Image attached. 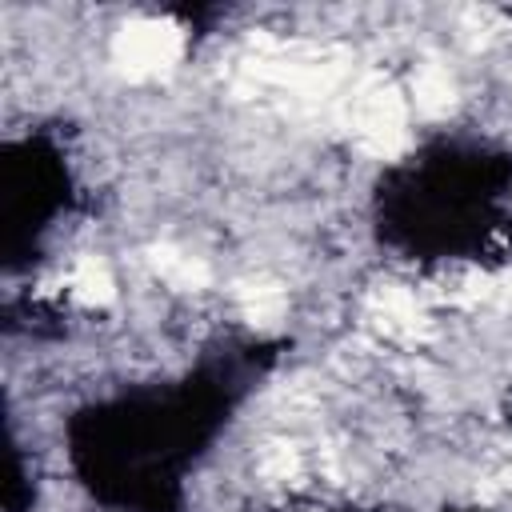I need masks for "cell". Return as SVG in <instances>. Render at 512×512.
Returning <instances> with one entry per match:
<instances>
[{"label": "cell", "mask_w": 512, "mask_h": 512, "mask_svg": "<svg viewBox=\"0 0 512 512\" xmlns=\"http://www.w3.org/2000/svg\"><path fill=\"white\" fill-rule=\"evenodd\" d=\"M356 132L360 144L376 156H392L404 144V104L396 100L392 88H376L356 104Z\"/></svg>", "instance_id": "obj_1"}, {"label": "cell", "mask_w": 512, "mask_h": 512, "mask_svg": "<svg viewBox=\"0 0 512 512\" xmlns=\"http://www.w3.org/2000/svg\"><path fill=\"white\" fill-rule=\"evenodd\" d=\"M176 52H180V36L172 28H164V24H136L116 44V56L132 76L164 72L176 60Z\"/></svg>", "instance_id": "obj_2"}, {"label": "cell", "mask_w": 512, "mask_h": 512, "mask_svg": "<svg viewBox=\"0 0 512 512\" xmlns=\"http://www.w3.org/2000/svg\"><path fill=\"white\" fill-rule=\"evenodd\" d=\"M68 284H72V296H76V300H84V304H108V300L116 296L112 272H108V264H104V260H96V256L76 260V268H72Z\"/></svg>", "instance_id": "obj_3"}, {"label": "cell", "mask_w": 512, "mask_h": 512, "mask_svg": "<svg viewBox=\"0 0 512 512\" xmlns=\"http://www.w3.org/2000/svg\"><path fill=\"white\" fill-rule=\"evenodd\" d=\"M152 268L176 288H204L208 284V268L196 256H184L176 248H152Z\"/></svg>", "instance_id": "obj_4"}, {"label": "cell", "mask_w": 512, "mask_h": 512, "mask_svg": "<svg viewBox=\"0 0 512 512\" xmlns=\"http://www.w3.org/2000/svg\"><path fill=\"white\" fill-rule=\"evenodd\" d=\"M412 92H416V108L428 112V116H440L452 108V80L448 72H440L436 64H424L412 80Z\"/></svg>", "instance_id": "obj_5"}, {"label": "cell", "mask_w": 512, "mask_h": 512, "mask_svg": "<svg viewBox=\"0 0 512 512\" xmlns=\"http://www.w3.org/2000/svg\"><path fill=\"white\" fill-rule=\"evenodd\" d=\"M240 308H244V316L252 324L268 328V324H276L284 316V292L276 284H264V280L260 284H244L240 288Z\"/></svg>", "instance_id": "obj_6"}]
</instances>
